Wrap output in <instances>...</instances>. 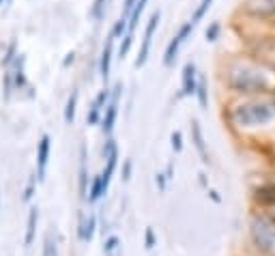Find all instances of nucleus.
<instances>
[{
    "label": "nucleus",
    "mask_w": 275,
    "mask_h": 256,
    "mask_svg": "<svg viewBox=\"0 0 275 256\" xmlns=\"http://www.w3.org/2000/svg\"><path fill=\"white\" fill-rule=\"evenodd\" d=\"M228 86L234 93H267L273 86L271 76L250 61H237L228 67Z\"/></svg>",
    "instance_id": "f257e3e1"
},
{
    "label": "nucleus",
    "mask_w": 275,
    "mask_h": 256,
    "mask_svg": "<svg viewBox=\"0 0 275 256\" xmlns=\"http://www.w3.org/2000/svg\"><path fill=\"white\" fill-rule=\"evenodd\" d=\"M230 121L237 127H260L275 121V103L269 101H247L232 108Z\"/></svg>",
    "instance_id": "f03ea898"
},
{
    "label": "nucleus",
    "mask_w": 275,
    "mask_h": 256,
    "mask_svg": "<svg viewBox=\"0 0 275 256\" xmlns=\"http://www.w3.org/2000/svg\"><path fill=\"white\" fill-rule=\"evenodd\" d=\"M252 246L263 256H275V224L267 215H254L250 222Z\"/></svg>",
    "instance_id": "7ed1b4c3"
},
{
    "label": "nucleus",
    "mask_w": 275,
    "mask_h": 256,
    "mask_svg": "<svg viewBox=\"0 0 275 256\" xmlns=\"http://www.w3.org/2000/svg\"><path fill=\"white\" fill-rule=\"evenodd\" d=\"M159 19H161V13L155 11L153 15L148 17L146 22V28H144V39H142V45H140V52H138V58H136V67H142L148 58V52H150V43H153V35L159 26Z\"/></svg>",
    "instance_id": "20e7f679"
},
{
    "label": "nucleus",
    "mask_w": 275,
    "mask_h": 256,
    "mask_svg": "<svg viewBox=\"0 0 275 256\" xmlns=\"http://www.w3.org/2000/svg\"><path fill=\"white\" fill-rule=\"evenodd\" d=\"M192 30H194V24L192 22H185L179 28V32L170 39V43H168V48H166V54H163V65H166V67H170V65L174 63L176 54H179V48L183 45V41H187V37L192 35Z\"/></svg>",
    "instance_id": "39448f33"
},
{
    "label": "nucleus",
    "mask_w": 275,
    "mask_h": 256,
    "mask_svg": "<svg viewBox=\"0 0 275 256\" xmlns=\"http://www.w3.org/2000/svg\"><path fill=\"white\" fill-rule=\"evenodd\" d=\"M123 93V84L119 82L112 90V99H110V103L106 106V114H103L101 119V129L106 131V134H110V131L114 129V123H116V116H119V97Z\"/></svg>",
    "instance_id": "423d86ee"
},
{
    "label": "nucleus",
    "mask_w": 275,
    "mask_h": 256,
    "mask_svg": "<svg viewBox=\"0 0 275 256\" xmlns=\"http://www.w3.org/2000/svg\"><path fill=\"white\" fill-rule=\"evenodd\" d=\"M198 71H196L194 63H187L183 67V95H196L198 90Z\"/></svg>",
    "instance_id": "0eeeda50"
},
{
    "label": "nucleus",
    "mask_w": 275,
    "mask_h": 256,
    "mask_svg": "<svg viewBox=\"0 0 275 256\" xmlns=\"http://www.w3.org/2000/svg\"><path fill=\"white\" fill-rule=\"evenodd\" d=\"M50 136L45 134L41 136V140H39V147H37V174H39V179H43V174H45V166H48V157H50Z\"/></svg>",
    "instance_id": "6e6552de"
},
{
    "label": "nucleus",
    "mask_w": 275,
    "mask_h": 256,
    "mask_svg": "<svg viewBox=\"0 0 275 256\" xmlns=\"http://www.w3.org/2000/svg\"><path fill=\"white\" fill-rule=\"evenodd\" d=\"M112 48H114V37L110 35L103 43V50H101V58H99V74L103 80H108L110 76V67H112Z\"/></svg>",
    "instance_id": "1a4fd4ad"
},
{
    "label": "nucleus",
    "mask_w": 275,
    "mask_h": 256,
    "mask_svg": "<svg viewBox=\"0 0 275 256\" xmlns=\"http://www.w3.org/2000/svg\"><path fill=\"white\" fill-rule=\"evenodd\" d=\"M24 63H26V56L19 54L13 63V84H15V90H22V88H28V80H26V74H24Z\"/></svg>",
    "instance_id": "9d476101"
},
{
    "label": "nucleus",
    "mask_w": 275,
    "mask_h": 256,
    "mask_svg": "<svg viewBox=\"0 0 275 256\" xmlns=\"http://www.w3.org/2000/svg\"><path fill=\"white\" fill-rule=\"evenodd\" d=\"M192 136H194V144L198 149V153L202 157V162L208 164V153H206V144H205V136H202V129H200V123L194 121L192 123Z\"/></svg>",
    "instance_id": "9b49d317"
},
{
    "label": "nucleus",
    "mask_w": 275,
    "mask_h": 256,
    "mask_svg": "<svg viewBox=\"0 0 275 256\" xmlns=\"http://www.w3.org/2000/svg\"><path fill=\"white\" fill-rule=\"evenodd\" d=\"M106 192H108V187H106V183H103L101 174L95 176V179H93V185H90V192H88V200H93V202L99 200Z\"/></svg>",
    "instance_id": "f8f14e48"
},
{
    "label": "nucleus",
    "mask_w": 275,
    "mask_h": 256,
    "mask_svg": "<svg viewBox=\"0 0 275 256\" xmlns=\"http://www.w3.org/2000/svg\"><path fill=\"white\" fill-rule=\"evenodd\" d=\"M75 108H77V90H71L67 106H65V123H69V125L75 119Z\"/></svg>",
    "instance_id": "ddd939ff"
},
{
    "label": "nucleus",
    "mask_w": 275,
    "mask_h": 256,
    "mask_svg": "<svg viewBox=\"0 0 275 256\" xmlns=\"http://www.w3.org/2000/svg\"><path fill=\"white\" fill-rule=\"evenodd\" d=\"M17 41L15 39H11L9 45H6V50H4V54H2V67H9V65L15 63V58H17Z\"/></svg>",
    "instance_id": "4468645a"
},
{
    "label": "nucleus",
    "mask_w": 275,
    "mask_h": 256,
    "mask_svg": "<svg viewBox=\"0 0 275 256\" xmlns=\"http://www.w3.org/2000/svg\"><path fill=\"white\" fill-rule=\"evenodd\" d=\"M146 2H148V0H138V2H136L132 15H129V32L136 30V26H138V22H140V15H142V11H144V6H146Z\"/></svg>",
    "instance_id": "2eb2a0df"
},
{
    "label": "nucleus",
    "mask_w": 275,
    "mask_h": 256,
    "mask_svg": "<svg viewBox=\"0 0 275 256\" xmlns=\"http://www.w3.org/2000/svg\"><path fill=\"white\" fill-rule=\"evenodd\" d=\"M80 155H82V164H80V192H82V198H86V149H84V144L80 147Z\"/></svg>",
    "instance_id": "dca6fc26"
},
{
    "label": "nucleus",
    "mask_w": 275,
    "mask_h": 256,
    "mask_svg": "<svg viewBox=\"0 0 275 256\" xmlns=\"http://www.w3.org/2000/svg\"><path fill=\"white\" fill-rule=\"evenodd\" d=\"M196 97H198V103L202 110L208 108V86H206V80H200L198 82V90H196Z\"/></svg>",
    "instance_id": "f3484780"
},
{
    "label": "nucleus",
    "mask_w": 275,
    "mask_h": 256,
    "mask_svg": "<svg viewBox=\"0 0 275 256\" xmlns=\"http://www.w3.org/2000/svg\"><path fill=\"white\" fill-rule=\"evenodd\" d=\"M211 4H213V0H200L198 9H196V11H194V15H192V19H189V22H192V24L196 26V24H198V22H200V19H202V17H205V15H206V11H208V9H211Z\"/></svg>",
    "instance_id": "a211bd4d"
},
{
    "label": "nucleus",
    "mask_w": 275,
    "mask_h": 256,
    "mask_svg": "<svg viewBox=\"0 0 275 256\" xmlns=\"http://www.w3.org/2000/svg\"><path fill=\"white\" fill-rule=\"evenodd\" d=\"M13 90H15V84H13V74L9 71V74H4V78H2V97L6 101L11 99Z\"/></svg>",
    "instance_id": "6ab92c4d"
},
{
    "label": "nucleus",
    "mask_w": 275,
    "mask_h": 256,
    "mask_svg": "<svg viewBox=\"0 0 275 256\" xmlns=\"http://www.w3.org/2000/svg\"><path fill=\"white\" fill-rule=\"evenodd\" d=\"M90 15H93V19H103V15H106V0H95L93 6H90Z\"/></svg>",
    "instance_id": "aec40b11"
},
{
    "label": "nucleus",
    "mask_w": 275,
    "mask_h": 256,
    "mask_svg": "<svg viewBox=\"0 0 275 256\" xmlns=\"http://www.w3.org/2000/svg\"><path fill=\"white\" fill-rule=\"evenodd\" d=\"M101 121V108H97L95 103L88 108V114H86V123L88 125H97Z\"/></svg>",
    "instance_id": "412c9836"
},
{
    "label": "nucleus",
    "mask_w": 275,
    "mask_h": 256,
    "mask_svg": "<svg viewBox=\"0 0 275 256\" xmlns=\"http://www.w3.org/2000/svg\"><path fill=\"white\" fill-rule=\"evenodd\" d=\"M110 99H112V93H110L108 88H103V90H99V95H97V99L93 103L97 108H103V106H108V103H110Z\"/></svg>",
    "instance_id": "4be33fe9"
},
{
    "label": "nucleus",
    "mask_w": 275,
    "mask_h": 256,
    "mask_svg": "<svg viewBox=\"0 0 275 256\" xmlns=\"http://www.w3.org/2000/svg\"><path fill=\"white\" fill-rule=\"evenodd\" d=\"M132 43H134V35L129 32V35L123 37V43H121V48H119V56L121 58L127 56V52H129V48H132Z\"/></svg>",
    "instance_id": "5701e85b"
},
{
    "label": "nucleus",
    "mask_w": 275,
    "mask_h": 256,
    "mask_svg": "<svg viewBox=\"0 0 275 256\" xmlns=\"http://www.w3.org/2000/svg\"><path fill=\"white\" fill-rule=\"evenodd\" d=\"M219 30H221V26L217 24V22H213L211 26L206 28V41H217V37H219Z\"/></svg>",
    "instance_id": "b1692460"
},
{
    "label": "nucleus",
    "mask_w": 275,
    "mask_h": 256,
    "mask_svg": "<svg viewBox=\"0 0 275 256\" xmlns=\"http://www.w3.org/2000/svg\"><path fill=\"white\" fill-rule=\"evenodd\" d=\"M170 140H172V149H174V153H181V151H183V136H181V131H174Z\"/></svg>",
    "instance_id": "393cba45"
},
{
    "label": "nucleus",
    "mask_w": 275,
    "mask_h": 256,
    "mask_svg": "<svg viewBox=\"0 0 275 256\" xmlns=\"http://www.w3.org/2000/svg\"><path fill=\"white\" fill-rule=\"evenodd\" d=\"M35 222H37V209H32L30 218H28V235H26V241L32 239V233H35Z\"/></svg>",
    "instance_id": "a878e982"
},
{
    "label": "nucleus",
    "mask_w": 275,
    "mask_h": 256,
    "mask_svg": "<svg viewBox=\"0 0 275 256\" xmlns=\"http://www.w3.org/2000/svg\"><path fill=\"white\" fill-rule=\"evenodd\" d=\"M136 2H138V0H125V4H123V17H129V15H132Z\"/></svg>",
    "instance_id": "bb28decb"
},
{
    "label": "nucleus",
    "mask_w": 275,
    "mask_h": 256,
    "mask_svg": "<svg viewBox=\"0 0 275 256\" xmlns=\"http://www.w3.org/2000/svg\"><path fill=\"white\" fill-rule=\"evenodd\" d=\"M84 228H86V231H84L82 237H84V239H90V237H93V231H95V218H90Z\"/></svg>",
    "instance_id": "cd10ccee"
},
{
    "label": "nucleus",
    "mask_w": 275,
    "mask_h": 256,
    "mask_svg": "<svg viewBox=\"0 0 275 256\" xmlns=\"http://www.w3.org/2000/svg\"><path fill=\"white\" fill-rule=\"evenodd\" d=\"M73 61H75V52H67V54H65V58H63V67L67 69L69 65H73Z\"/></svg>",
    "instance_id": "c85d7f7f"
},
{
    "label": "nucleus",
    "mask_w": 275,
    "mask_h": 256,
    "mask_svg": "<svg viewBox=\"0 0 275 256\" xmlns=\"http://www.w3.org/2000/svg\"><path fill=\"white\" fill-rule=\"evenodd\" d=\"M166 179H168V176L166 174H157V185H159V189H161V192H163V189H166Z\"/></svg>",
    "instance_id": "c756f323"
},
{
    "label": "nucleus",
    "mask_w": 275,
    "mask_h": 256,
    "mask_svg": "<svg viewBox=\"0 0 275 256\" xmlns=\"http://www.w3.org/2000/svg\"><path fill=\"white\" fill-rule=\"evenodd\" d=\"M116 244H119V239H116V237H110V239H108V246H106V250H108V254H110V252H112V250H114V248H116Z\"/></svg>",
    "instance_id": "7c9ffc66"
},
{
    "label": "nucleus",
    "mask_w": 275,
    "mask_h": 256,
    "mask_svg": "<svg viewBox=\"0 0 275 256\" xmlns=\"http://www.w3.org/2000/svg\"><path fill=\"white\" fill-rule=\"evenodd\" d=\"M267 218H269L271 222H273V224H275V205H271V207H267Z\"/></svg>",
    "instance_id": "2f4dec72"
},
{
    "label": "nucleus",
    "mask_w": 275,
    "mask_h": 256,
    "mask_svg": "<svg viewBox=\"0 0 275 256\" xmlns=\"http://www.w3.org/2000/svg\"><path fill=\"white\" fill-rule=\"evenodd\" d=\"M45 256H56V250L54 248H52V244L48 241V244H45Z\"/></svg>",
    "instance_id": "473e14b6"
},
{
    "label": "nucleus",
    "mask_w": 275,
    "mask_h": 256,
    "mask_svg": "<svg viewBox=\"0 0 275 256\" xmlns=\"http://www.w3.org/2000/svg\"><path fill=\"white\" fill-rule=\"evenodd\" d=\"M153 241H155V237H153V231H146V244H148V248H153Z\"/></svg>",
    "instance_id": "72a5a7b5"
},
{
    "label": "nucleus",
    "mask_w": 275,
    "mask_h": 256,
    "mask_svg": "<svg viewBox=\"0 0 275 256\" xmlns=\"http://www.w3.org/2000/svg\"><path fill=\"white\" fill-rule=\"evenodd\" d=\"M129 170H132V164L125 162V170H123V179H129Z\"/></svg>",
    "instance_id": "f704fd0d"
},
{
    "label": "nucleus",
    "mask_w": 275,
    "mask_h": 256,
    "mask_svg": "<svg viewBox=\"0 0 275 256\" xmlns=\"http://www.w3.org/2000/svg\"><path fill=\"white\" fill-rule=\"evenodd\" d=\"M211 198H213L215 202H219V196H217V192H211Z\"/></svg>",
    "instance_id": "c9c22d12"
},
{
    "label": "nucleus",
    "mask_w": 275,
    "mask_h": 256,
    "mask_svg": "<svg viewBox=\"0 0 275 256\" xmlns=\"http://www.w3.org/2000/svg\"><path fill=\"white\" fill-rule=\"evenodd\" d=\"M267 4H269V6H271V9L275 11V0H267Z\"/></svg>",
    "instance_id": "e433bc0d"
},
{
    "label": "nucleus",
    "mask_w": 275,
    "mask_h": 256,
    "mask_svg": "<svg viewBox=\"0 0 275 256\" xmlns=\"http://www.w3.org/2000/svg\"><path fill=\"white\" fill-rule=\"evenodd\" d=\"M4 2H6V0H0V4H4Z\"/></svg>",
    "instance_id": "4c0bfd02"
}]
</instances>
